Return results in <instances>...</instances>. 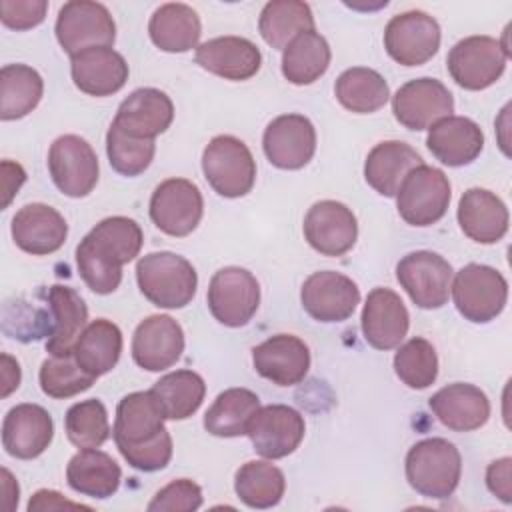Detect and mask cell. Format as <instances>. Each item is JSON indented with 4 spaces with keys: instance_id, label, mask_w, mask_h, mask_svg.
Wrapping results in <instances>:
<instances>
[{
    "instance_id": "obj_29",
    "label": "cell",
    "mask_w": 512,
    "mask_h": 512,
    "mask_svg": "<svg viewBox=\"0 0 512 512\" xmlns=\"http://www.w3.org/2000/svg\"><path fill=\"white\" fill-rule=\"evenodd\" d=\"M458 224L478 244H494L508 232V208L500 196L486 188H470L458 202Z\"/></svg>"
},
{
    "instance_id": "obj_32",
    "label": "cell",
    "mask_w": 512,
    "mask_h": 512,
    "mask_svg": "<svg viewBox=\"0 0 512 512\" xmlns=\"http://www.w3.org/2000/svg\"><path fill=\"white\" fill-rule=\"evenodd\" d=\"M424 164L422 156L402 140H386L376 144L364 162V178L382 196H396L404 178Z\"/></svg>"
},
{
    "instance_id": "obj_42",
    "label": "cell",
    "mask_w": 512,
    "mask_h": 512,
    "mask_svg": "<svg viewBox=\"0 0 512 512\" xmlns=\"http://www.w3.org/2000/svg\"><path fill=\"white\" fill-rule=\"evenodd\" d=\"M238 498L250 508L276 506L286 490V478L278 466L268 460H250L242 464L234 478Z\"/></svg>"
},
{
    "instance_id": "obj_30",
    "label": "cell",
    "mask_w": 512,
    "mask_h": 512,
    "mask_svg": "<svg viewBox=\"0 0 512 512\" xmlns=\"http://www.w3.org/2000/svg\"><path fill=\"white\" fill-rule=\"evenodd\" d=\"M426 146L436 160L458 168L474 162L484 148L480 126L466 116H448L428 128Z\"/></svg>"
},
{
    "instance_id": "obj_7",
    "label": "cell",
    "mask_w": 512,
    "mask_h": 512,
    "mask_svg": "<svg viewBox=\"0 0 512 512\" xmlns=\"http://www.w3.org/2000/svg\"><path fill=\"white\" fill-rule=\"evenodd\" d=\"M452 192L446 174L434 166H416L402 182L396 204L398 214L410 226H432L448 210Z\"/></svg>"
},
{
    "instance_id": "obj_39",
    "label": "cell",
    "mask_w": 512,
    "mask_h": 512,
    "mask_svg": "<svg viewBox=\"0 0 512 512\" xmlns=\"http://www.w3.org/2000/svg\"><path fill=\"white\" fill-rule=\"evenodd\" d=\"M334 94L346 110L354 114H372L388 102L390 88L376 70L354 66L336 78Z\"/></svg>"
},
{
    "instance_id": "obj_2",
    "label": "cell",
    "mask_w": 512,
    "mask_h": 512,
    "mask_svg": "<svg viewBox=\"0 0 512 512\" xmlns=\"http://www.w3.org/2000/svg\"><path fill=\"white\" fill-rule=\"evenodd\" d=\"M144 236L126 216L98 222L78 244L76 264L84 284L96 294H112L122 280V266L140 254Z\"/></svg>"
},
{
    "instance_id": "obj_15",
    "label": "cell",
    "mask_w": 512,
    "mask_h": 512,
    "mask_svg": "<svg viewBox=\"0 0 512 512\" xmlns=\"http://www.w3.org/2000/svg\"><path fill=\"white\" fill-rule=\"evenodd\" d=\"M394 118L408 130H426L442 118L452 116L454 98L436 78H414L392 96Z\"/></svg>"
},
{
    "instance_id": "obj_52",
    "label": "cell",
    "mask_w": 512,
    "mask_h": 512,
    "mask_svg": "<svg viewBox=\"0 0 512 512\" xmlns=\"http://www.w3.org/2000/svg\"><path fill=\"white\" fill-rule=\"evenodd\" d=\"M18 386H20V364L10 354H2V398L10 396Z\"/></svg>"
},
{
    "instance_id": "obj_4",
    "label": "cell",
    "mask_w": 512,
    "mask_h": 512,
    "mask_svg": "<svg viewBox=\"0 0 512 512\" xmlns=\"http://www.w3.org/2000/svg\"><path fill=\"white\" fill-rule=\"evenodd\" d=\"M462 456L446 438H424L406 454V480L426 498L444 500L460 482Z\"/></svg>"
},
{
    "instance_id": "obj_14",
    "label": "cell",
    "mask_w": 512,
    "mask_h": 512,
    "mask_svg": "<svg viewBox=\"0 0 512 512\" xmlns=\"http://www.w3.org/2000/svg\"><path fill=\"white\" fill-rule=\"evenodd\" d=\"M384 48L402 66H422L440 48V26L422 10L396 14L386 24Z\"/></svg>"
},
{
    "instance_id": "obj_12",
    "label": "cell",
    "mask_w": 512,
    "mask_h": 512,
    "mask_svg": "<svg viewBox=\"0 0 512 512\" xmlns=\"http://www.w3.org/2000/svg\"><path fill=\"white\" fill-rule=\"evenodd\" d=\"M48 170L56 188L70 198L88 196L98 182V156L76 134L56 138L48 150Z\"/></svg>"
},
{
    "instance_id": "obj_34",
    "label": "cell",
    "mask_w": 512,
    "mask_h": 512,
    "mask_svg": "<svg viewBox=\"0 0 512 512\" xmlns=\"http://www.w3.org/2000/svg\"><path fill=\"white\" fill-rule=\"evenodd\" d=\"M154 46L164 52H188L198 48L202 24L196 10L182 2H168L154 10L148 22Z\"/></svg>"
},
{
    "instance_id": "obj_18",
    "label": "cell",
    "mask_w": 512,
    "mask_h": 512,
    "mask_svg": "<svg viewBox=\"0 0 512 512\" xmlns=\"http://www.w3.org/2000/svg\"><path fill=\"white\" fill-rule=\"evenodd\" d=\"M262 148L272 166L300 170L316 152L314 124L302 114H282L266 126Z\"/></svg>"
},
{
    "instance_id": "obj_8",
    "label": "cell",
    "mask_w": 512,
    "mask_h": 512,
    "mask_svg": "<svg viewBox=\"0 0 512 512\" xmlns=\"http://www.w3.org/2000/svg\"><path fill=\"white\" fill-rule=\"evenodd\" d=\"M56 38L62 50L74 56L88 48L112 46L116 40V24L104 4L72 0L58 12Z\"/></svg>"
},
{
    "instance_id": "obj_44",
    "label": "cell",
    "mask_w": 512,
    "mask_h": 512,
    "mask_svg": "<svg viewBox=\"0 0 512 512\" xmlns=\"http://www.w3.org/2000/svg\"><path fill=\"white\" fill-rule=\"evenodd\" d=\"M394 372L412 390L428 388L438 376V356L434 346L426 338H410L394 354Z\"/></svg>"
},
{
    "instance_id": "obj_43",
    "label": "cell",
    "mask_w": 512,
    "mask_h": 512,
    "mask_svg": "<svg viewBox=\"0 0 512 512\" xmlns=\"http://www.w3.org/2000/svg\"><path fill=\"white\" fill-rule=\"evenodd\" d=\"M64 428L76 448L102 446L110 436L106 406L96 398L72 404L64 416Z\"/></svg>"
},
{
    "instance_id": "obj_26",
    "label": "cell",
    "mask_w": 512,
    "mask_h": 512,
    "mask_svg": "<svg viewBox=\"0 0 512 512\" xmlns=\"http://www.w3.org/2000/svg\"><path fill=\"white\" fill-rule=\"evenodd\" d=\"M174 120L172 100L158 88H138L118 106L114 124L134 138L154 140Z\"/></svg>"
},
{
    "instance_id": "obj_1",
    "label": "cell",
    "mask_w": 512,
    "mask_h": 512,
    "mask_svg": "<svg viewBox=\"0 0 512 512\" xmlns=\"http://www.w3.org/2000/svg\"><path fill=\"white\" fill-rule=\"evenodd\" d=\"M152 390L132 392L118 402L112 436L122 458L136 470L156 472L172 458V436Z\"/></svg>"
},
{
    "instance_id": "obj_13",
    "label": "cell",
    "mask_w": 512,
    "mask_h": 512,
    "mask_svg": "<svg viewBox=\"0 0 512 512\" xmlns=\"http://www.w3.org/2000/svg\"><path fill=\"white\" fill-rule=\"evenodd\" d=\"M204 200L200 188L186 178L160 182L150 196V218L168 236H188L200 224Z\"/></svg>"
},
{
    "instance_id": "obj_9",
    "label": "cell",
    "mask_w": 512,
    "mask_h": 512,
    "mask_svg": "<svg viewBox=\"0 0 512 512\" xmlns=\"http://www.w3.org/2000/svg\"><path fill=\"white\" fill-rule=\"evenodd\" d=\"M208 308L212 316L228 326H246L260 304V284L252 272L240 266L220 268L208 286Z\"/></svg>"
},
{
    "instance_id": "obj_3",
    "label": "cell",
    "mask_w": 512,
    "mask_h": 512,
    "mask_svg": "<svg viewBox=\"0 0 512 512\" xmlns=\"http://www.w3.org/2000/svg\"><path fill=\"white\" fill-rule=\"evenodd\" d=\"M136 282L148 302L158 308H184L198 286L194 266L174 252H150L136 264Z\"/></svg>"
},
{
    "instance_id": "obj_53",
    "label": "cell",
    "mask_w": 512,
    "mask_h": 512,
    "mask_svg": "<svg viewBox=\"0 0 512 512\" xmlns=\"http://www.w3.org/2000/svg\"><path fill=\"white\" fill-rule=\"evenodd\" d=\"M4 476V492H6V510H14V506L18 504V482L12 478V474L4 468L2 470Z\"/></svg>"
},
{
    "instance_id": "obj_10",
    "label": "cell",
    "mask_w": 512,
    "mask_h": 512,
    "mask_svg": "<svg viewBox=\"0 0 512 512\" xmlns=\"http://www.w3.org/2000/svg\"><path fill=\"white\" fill-rule=\"evenodd\" d=\"M506 52L502 42L492 36H468L448 52V72L464 90H484L492 86L506 68Z\"/></svg>"
},
{
    "instance_id": "obj_6",
    "label": "cell",
    "mask_w": 512,
    "mask_h": 512,
    "mask_svg": "<svg viewBox=\"0 0 512 512\" xmlns=\"http://www.w3.org/2000/svg\"><path fill=\"white\" fill-rule=\"evenodd\" d=\"M456 310L474 324H486L500 316L508 300V282L492 266L466 264L450 286Z\"/></svg>"
},
{
    "instance_id": "obj_51",
    "label": "cell",
    "mask_w": 512,
    "mask_h": 512,
    "mask_svg": "<svg viewBox=\"0 0 512 512\" xmlns=\"http://www.w3.org/2000/svg\"><path fill=\"white\" fill-rule=\"evenodd\" d=\"M54 508H88V506L78 504V502H70L56 490H38L28 502L30 512L32 510H54Z\"/></svg>"
},
{
    "instance_id": "obj_22",
    "label": "cell",
    "mask_w": 512,
    "mask_h": 512,
    "mask_svg": "<svg viewBox=\"0 0 512 512\" xmlns=\"http://www.w3.org/2000/svg\"><path fill=\"white\" fill-rule=\"evenodd\" d=\"M54 438V422L38 404H18L8 410L2 422V446L18 460L40 456Z\"/></svg>"
},
{
    "instance_id": "obj_49",
    "label": "cell",
    "mask_w": 512,
    "mask_h": 512,
    "mask_svg": "<svg viewBox=\"0 0 512 512\" xmlns=\"http://www.w3.org/2000/svg\"><path fill=\"white\" fill-rule=\"evenodd\" d=\"M512 458L504 456L500 460H494L486 470V486L488 490L498 496L504 504L512 502Z\"/></svg>"
},
{
    "instance_id": "obj_24",
    "label": "cell",
    "mask_w": 512,
    "mask_h": 512,
    "mask_svg": "<svg viewBox=\"0 0 512 512\" xmlns=\"http://www.w3.org/2000/svg\"><path fill=\"white\" fill-rule=\"evenodd\" d=\"M360 320L364 340L376 350L396 348L410 326L402 298L390 288H374L368 292Z\"/></svg>"
},
{
    "instance_id": "obj_21",
    "label": "cell",
    "mask_w": 512,
    "mask_h": 512,
    "mask_svg": "<svg viewBox=\"0 0 512 512\" xmlns=\"http://www.w3.org/2000/svg\"><path fill=\"white\" fill-rule=\"evenodd\" d=\"M256 372L276 386H296L310 370L308 346L292 334H276L252 348Z\"/></svg>"
},
{
    "instance_id": "obj_41",
    "label": "cell",
    "mask_w": 512,
    "mask_h": 512,
    "mask_svg": "<svg viewBox=\"0 0 512 512\" xmlns=\"http://www.w3.org/2000/svg\"><path fill=\"white\" fill-rule=\"evenodd\" d=\"M152 394L166 420H186L200 408L206 384L194 370H176L162 376L152 386Z\"/></svg>"
},
{
    "instance_id": "obj_38",
    "label": "cell",
    "mask_w": 512,
    "mask_h": 512,
    "mask_svg": "<svg viewBox=\"0 0 512 512\" xmlns=\"http://www.w3.org/2000/svg\"><path fill=\"white\" fill-rule=\"evenodd\" d=\"M258 30L266 44L284 50L298 34L314 30V16L306 2L272 0L260 12Z\"/></svg>"
},
{
    "instance_id": "obj_36",
    "label": "cell",
    "mask_w": 512,
    "mask_h": 512,
    "mask_svg": "<svg viewBox=\"0 0 512 512\" xmlns=\"http://www.w3.org/2000/svg\"><path fill=\"white\" fill-rule=\"evenodd\" d=\"M330 46L322 34L308 30L298 34L282 52V74L290 84L316 82L330 66Z\"/></svg>"
},
{
    "instance_id": "obj_19",
    "label": "cell",
    "mask_w": 512,
    "mask_h": 512,
    "mask_svg": "<svg viewBox=\"0 0 512 512\" xmlns=\"http://www.w3.org/2000/svg\"><path fill=\"white\" fill-rule=\"evenodd\" d=\"M304 238L324 256H342L356 244L358 222L354 212L336 200H320L304 216Z\"/></svg>"
},
{
    "instance_id": "obj_11",
    "label": "cell",
    "mask_w": 512,
    "mask_h": 512,
    "mask_svg": "<svg viewBox=\"0 0 512 512\" xmlns=\"http://www.w3.org/2000/svg\"><path fill=\"white\" fill-rule=\"evenodd\" d=\"M452 274L450 262L430 250L410 252L396 266L400 286L424 310H436L448 302Z\"/></svg>"
},
{
    "instance_id": "obj_23",
    "label": "cell",
    "mask_w": 512,
    "mask_h": 512,
    "mask_svg": "<svg viewBox=\"0 0 512 512\" xmlns=\"http://www.w3.org/2000/svg\"><path fill=\"white\" fill-rule=\"evenodd\" d=\"M10 230L14 244L32 256H46L60 250L68 236L64 216L42 202L22 206L14 214Z\"/></svg>"
},
{
    "instance_id": "obj_20",
    "label": "cell",
    "mask_w": 512,
    "mask_h": 512,
    "mask_svg": "<svg viewBox=\"0 0 512 512\" xmlns=\"http://www.w3.org/2000/svg\"><path fill=\"white\" fill-rule=\"evenodd\" d=\"M184 352L182 326L166 314L144 318L132 336V358L148 372H162L174 366Z\"/></svg>"
},
{
    "instance_id": "obj_35",
    "label": "cell",
    "mask_w": 512,
    "mask_h": 512,
    "mask_svg": "<svg viewBox=\"0 0 512 512\" xmlns=\"http://www.w3.org/2000/svg\"><path fill=\"white\" fill-rule=\"evenodd\" d=\"M120 352L122 332L114 322L106 318H98L86 324L72 350L76 362L96 378L110 372L118 364Z\"/></svg>"
},
{
    "instance_id": "obj_31",
    "label": "cell",
    "mask_w": 512,
    "mask_h": 512,
    "mask_svg": "<svg viewBox=\"0 0 512 512\" xmlns=\"http://www.w3.org/2000/svg\"><path fill=\"white\" fill-rule=\"evenodd\" d=\"M48 314H50V332L46 340V350L50 356L72 354L74 344L82 330L86 328L88 308L82 296L62 284H54L48 290Z\"/></svg>"
},
{
    "instance_id": "obj_28",
    "label": "cell",
    "mask_w": 512,
    "mask_h": 512,
    "mask_svg": "<svg viewBox=\"0 0 512 512\" xmlns=\"http://www.w3.org/2000/svg\"><path fill=\"white\" fill-rule=\"evenodd\" d=\"M434 416L454 432H472L490 418V400L474 384L454 382L440 388L428 402Z\"/></svg>"
},
{
    "instance_id": "obj_45",
    "label": "cell",
    "mask_w": 512,
    "mask_h": 512,
    "mask_svg": "<svg viewBox=\"0 0 512 512\" xmlns=\"http://www.w3.org/2000/svg\"><path fill=\"white\" fill-rule=\"evenodd\" d=\"M40 388L46 396L62 400L88 390L96 376L88 374L74 358V354L50 356L40 366Z\"/></svg>"
},
{
    "instance_id": "obj_5",
    "label": "cell",
    "mask_w": 512,
    "mask_h": 512,
    "mask_svg": "<svg viewBox=\"0 0 512 512\" xmlns=\"http://www.w3.org/2000/svg\"><path fill=\"white\" fill-rule=\"evenodd\" d=\"M202 172L224 198L246 196L256 180V162L248 146L230 134L214 136L202 152Z\"/></svg>"
},
{
    "instance_id": "obj_17",
    "label": "cell",
    "mask_w": 512,
    "mask_h": 512,
    "mask_svg": "<svg viewBox=\"0 0 512 512\" xmlns=\"http://www.w3.org/2000/svg\"><path fill=\"white\" fill-rule=\"evenodd\" d=\"M302 308L318 322H344L360 302V290L352 278L334 270L310 274L300 290Z\"/></svg>"
},
{
    "instance_id": "obj_25",
    "label": "cell",
    "mask_w": 512,
    "mask_h": 512,
    "mask_svg": "<svg viewBox=\"0 0 512 512\" xmlns=\"http://www.w3.org/2000/svg\"><path fill=\"white\" fill-rule=\"evenodd\" d=\"M70 74L80 92L102 98L118 92L126 84L128 64L124 56L110 46H98L74 54Z\"/></svg>"
},
{
    "instance_id": "obj_37",
    "label": "cell",
    "mask_w": 512,
    "mask_h": 512,
    "mask_svg": "<svg viewBox=\"0 0 512 512\" xmlns=\"http://www.w3.org/2000/svg\"><path fill=\"white\" fill-rule=\"evenodd\" d=\"M260 408V398L248 388H228L216 396L204 414V428L212 436H244L252 416Z\"/></svg>"
},
{
    "instance_id": "obj_40",
    "label": "cell",
    "mask_w": 512,
    "mask_h": 512,
    "mask_svg": "<svg viewBox=\"0 0 512 512\" xmlns=\"http://www.w3.org/2000/svg\"><path fill=\"white\" fill-rule=\"evenodd\" d=\"M42 92L44 80L32 66L6 64L0 70V118H24L38 106Z\"/></svg>"
},
{
    "instance_id": "obj_50",
    "label": "cell",
    "mask_w": 512,
    "mask_h": 512,
    "mask_svg": "<svg viewBox=\"0 0 512 512\" xmlns=\"http://www.w3.org/2000/svg\"><path fill=\"white\" fill-rule=\"evenodd\" d=\"M24 180H26V172L18 162L2 160V194H4L2 208H8V204L12 202V198L24 184Z\"/></svg>"
},
{
    "instance_id": "obj_33",
    "label": "cell",
    "mask_w": 512,
    "mask_h": 512,
    "mask_svg": "<svg viewBox=\"0 0 512 512\" xmlns=\"http://www.w3.org/2000/svg\"><path fill=\"white\" fill-rule=\"evenodd\" d=\"M68 486L90 498H110L122 480V470L116 460L98 450V448H82L74 454L66 466Z\"/></svg>"
},
{
    "instance_id": "obj_48",
    "label": "cell",
    "mask_w": 512,
    "mask_h": 512,
    "mask_svg": "<svg viewBox=\"0 0 512 512\" xmlns=\"http://www.w3.org/2000/svg\"><path fill=\"white\" fill-rule=\"evenodd\" d=\"M46 0H2L0 20L12 30H30L46 18Z\"/></svg>"
},
{
    "instance_id": "obj_16",
    "label": "cell",
    "mask_w": 512,
    "mask_h": 512,
    "mask_svg": "<svg viewBox=\"0 0 512 512\" xmlns=\"http://www.w3.org/2000/svg\"><path fill=\"white\" fill-rule=\"evenodd\" d=\"M306 432L304 418L286 404H268L252 416L246 436L254 450L266 460H278L292 454Z\"/></svg>"
},
{
    "instance_id": "obj_47",
    "label": "cell",
    "mask_w": 512,
    "mask_h": 512,
    "mask_svg": "<svg viewBox=\"0 0 512 512\" xmlns=\"http://www.w3.org/2000/svg\"><path fill=\"white\" fill-rule=\"evenodd\" d=\"M202 506V490L188 478L174 480L160 488L148 504L150 512H192Z\"/></svg>"
},
{
    "instance_id": "obj_46",
    "label": "cell",
    "mask_w": 512,
    "mask_h": 512,
    "mask_svg": "<svg viewBox=\"0 0 512 512\" xmlns=\"http://www.w3.org/2000/svg\"><path fill=\"white\" fill-rule=\"evenodd\" d=\"M156 152L154 140H144V138H134L122 132L114 122L108 128L106 134V154L110 166L122 174V176H138L142 174Z\"/></svg>"
},
{
    "instance_id": "obj_27",
    "label": "cell",
    "mask_w": 512,
    "mask_h": 512,
    "mask_svg": "<svg viewBox=\"0 0 512 512\" xmlns=\"http://www.w3.org/2000/svg\"><path fill=\"white\" fill-rule=\"evenodd\" d=\"M196 64L224 80H248L262 64V54L254 42L242 36H218L196 48Z\"/></svg>"
}]
</instances>
